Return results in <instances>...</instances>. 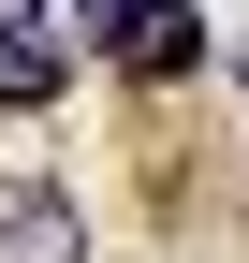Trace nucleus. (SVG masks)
Here are the masks:
<instances>
[{
    "label": "nucleus",
    "mask_w": 249,
    "mask_h": 263,
    "mask_svg": "<svg viewBox=\"0 0 249 263\" xmlns=\"http://www.w3.org/2000/svg\"><path fill=\"white\" fill-rule=\"evenodd\" d=\"M0 263H88V205L44 161H0Z\"/></svg>",
    "instance_id": "obj_1"
},
{
    "label": "nucleus",
    "mask_w": 249,
    "mask_h": 263,
    "mask_svg": "<svg viewBox=\"0 0 249 263\" xmlns=\"http://www.w3.org/2000/svg\"><path fill=\"white\" fill-rule=\"evenodd\" d=\"M59 88H74V44H59L44 0H0V117H44Z\"/></svg>",
    "instance_id": "obj_2"
},
{
    "label": "nucleus",
    "mask_w": 249,
    "mask_h": 263,
    "mask_svg": "<svg viewBox=\"0 0 249 263\" xmlns=\"http://www.w3.org/2000/svg\"><path fill=\"white\" fill-rule=\"evenodd\" d=\"M103 59H117V73H147V88H162V73H191V59H205V15H191V0H132Z\"/></svg>",
    "instance_id": "obj_3"
},
{
    "label": "nucleus",
    "mask_w": 249,
    "mask_h": 263,
    "mask_svg": "<svg viewBox=\"0 0 249 263\" xmlns=\"http://www.w3.org/2000/svg\"><path fill=\"white\" fill-rule=\"evenodd\" d=\"M117 15H132V0H74V29H59V44H117Z\"/></svg>",
    "instance_id": "obj_4"
},
{
    "label": "nucleus",
    "mask_w": 249,
    "mask_h": 263,
    "mask_svg": "<svg viewBox=\"0 0 249 263\" xmlns=\"http://www.w3.org/2000/svg\"><path fill=\"white\" fill-rule=\"evenodd\" d=\"M235 73H249V59H235Z\"/></svg>",
    "instance_id": "obj_5"
}]
</instances>
